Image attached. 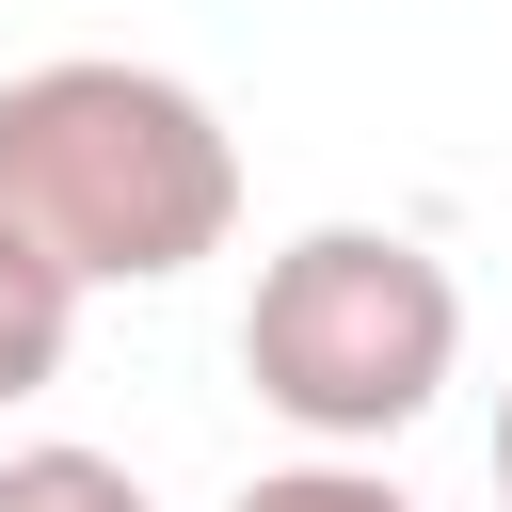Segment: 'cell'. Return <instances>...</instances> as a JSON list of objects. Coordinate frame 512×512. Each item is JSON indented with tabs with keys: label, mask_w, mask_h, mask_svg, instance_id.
Segmentation results:
<instances>
[{
	"label": "cell",
	"mask_w": 512,
	"mask_h": 512,
	"mask_svg": "<svg viewBox=\"0 0 512 512\" xmlns=\"http://www.w3.org/2000/svg\"><path fill=\"white\" fill-rule=\"evenodd\" d=\"M224 512H416L384 464H352V448H320V464H272V480H240Z\"/></svg>",
	"instance_id": "obj_5"
},
{
	"label": "cell",
	"mask_w": 512,
	"mask_h": 512,
	"mask_svg": "<svg viewBox=\"0 0 512 512\" xmlns=\"http://www.w3.org/2000/svg\"><path fill=\"white\" fill-rule=\"evenodd\" d=\"M0 512H144V480L112 448H16L0 464Z\"/></svg>",
	"instance_id": "obj_4"
},
{
	"label": "cell",
	"mask_w": 512,
	"mask_h": 512,
	"mask_svg": "<svg viewBox=\"0 0 512 512\" xmlns=\"http://www.w3.org/2000/svg\"><path fill=\"white\" fill-rule=\"evenodd\" d=\"M496 496H512V400H496Z\"/></svg>",
	"instance_id": "obj_6"
},
{
	"label": "cell",
	"mask_w": 512,
	"mask_h": 512,
	"mask_svg": "<svg viewBox=\"0 0 512 512\" xmlns=\"http://www.w3.org/2000/svg\"><path fill=\"white\" fill-rule=\"evenodd\" d=\"M64 336H80V288H64L48 256L0 240V400H32V384L64 368Z\"/></svg>",
	"instance_id": "obj_3"
},
{
	"label": "cell",
	"mask_w": 512,
	"mask_h": 512,
	"mask_svg": "<svg viewBox=\"0 0 512 512\" xmlns=\"http://www.w3.org/2000/svg\"><path fill=\"white\" fill-rule=\"evenodd\" d=\"M448 368H464V288L400 224H304L256 272V304H240V384L288 432H320V448L416 432L448 400Z\"/></svg>",
	"instance_id": "obj_2"
},
{
	"label": "cell",
	"mask_w": 512,
	"mask_h": 512,
	"mask_svg": "<svg viewBox=\"0 0 512 512\" xmlns=\"http://www.w3.org/2000/svg\"><path fill=\"white\" fill-rule=\"evenodd\" d=\"M224 224H240V144L192 80L112 48L0 80V240L48 256L64 288H160L224 256Z\"/></svg>",
	"instance_id": "obj_1"
}]
</instances>
